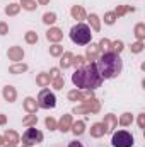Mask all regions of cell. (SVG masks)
I'll list each match as a JSON object with an SVG mask.
<instances>
[{
  "instance_id": "ba28073f",
  "label": "cell",
  "mask_w": 145,
  "mask_h": 147,
  "mask_svg": "<svg viewBox=\"0 0 145 147\" xmlns=\"http://www.w3.org/2000/svg\"><path fill=\"white\" fill-rule=\"evenodd\" d=\"M15 89L12 87V86H7V87H3V98L9 101V103H14L15 101Z\"/></svg>"
},
{
  "instance_id": "44dd1931",
  "label": "cell",
  "mask_w": 145,
  "mask_h": 147,
  "mask_svg": "<svg viewBox=\"0 0 145 147\" xmlns=\"http://www.w3.org/2000/svg\"><path fill=\"white\" fill-rule=\"evenodd\" d=\"M55 21H56V16H55L53 12H46V14L43 16V22H44V24H53Z\"/></svg>"
},
{
  "instance_id": "cb8c5ba5",
  "label": "cell",
  "mask_w": 145,
  "mask_h": 147,
  "mask_svg": "<svg viewBox=\"0 0 145 147\" xmlns=\"http://www.w3.org/2000/svg\"><path fill=\"white\" fill-rule=\"evenodd\" d=\"M26 41L29 43V45H34L38 41V34L34 31H29V33H26Z\"/></svg>"
},
{
  "instance_id": "ee69618b",
  "label": "cell",
  "mask_w": 145,
  "mask_h": 147,
  "mask_svg": "<svg viewBox=\"0 0 145 147\" xmlns=\"http://www.w3.org/2000/svg\"><path fill=\"white\" fill-rule=\"evenodd\" d=\"M0 146H3V139L2 137H0Z\"/></svg>"
},
{
  "instance_id": "5bb4252c",
  "label": "cell",
  "mask_w": 145,
  "mask_h": 147,
  "mask_svg": "<svg viewBox=\"0 0 145 147\" xmlns=\"http://www.w3.org/2000/svg\"><path fill=\"white\" fill-rule=\"evenodd\" d=\"M97 53H99V45H92L91 43V46H87V58L94 60L97 57Z\"/></svg>"
},
{
  "instance_id": "5b68a950",
  "label": "cell",
  "mask_w": 145,
  "mask_h": 147,
  "mask_svg": "<svg viewBox=\"0 0 145 147\" xmlns=\"http://www.w3.org/2000/svg\"><path fill=\"white\" fill-rule=\"evenodd\" d=\"M38 106L39 108H44V110H50V108H55L56 106V98L55 94L50 91V89H43L38 96Z\"/></svg>"
},
{
  "instance_id": "d6986e66",
  "label": "cell",
  "mask_w": 145,
  "mask_h": 147,
  "mask_svg": "<svg viewBox=\"0 0 145 147\" xmlns=\"http://www.w3.org/2000/svg\"><path fill=\"white\" fill-rule=\"evenodd\" d=\"M26 70H28V65H24V63L12 65V67L9 69V72H10V74H21V72H26Z\"/></svg>"
},
{
  "instance_id": "d4e9b609",
  "label": "cell",
  "mask_w": 145,
  "mask_h": 147,
  "mask_svg": "<svg viewBox=\"0 0 145 147\" xmlns=\"http://www.w3.org/2000/svg\"><path fill=\"white\" fill-rule=\"evenodd\" d=\"M36 121H38L36 115H31V116H28V118H24V120H22V123H24L26 127H29V125H36Z\"/></svg>"
},
{
  "instance_id": "2e32d148",
  "label": "cell",
  "mask_w": 145,
  "mask_h": 147,
  "mask_svg": "<svg viewBox=\"0 0 145 147\" xmlns=\"http://www.w3.org/2000/svg\"><path fill=\"white\" fill-rule=\"evenodd\" d=\"M72 60H73V55L67 51V53L62 57V62H60V65H62L63 69H67V67H70V65H72Z\"/></svg>"
},
{
  "instance_id": "7bdbcfd3",
  "label": "cell",
  "mask_w": 145,
  "mask_h": 147,
  "mask_svg": "<svg viewBox=\"0 0 145 147\" xmlns=\"http://www.w3.org/2000/svg\"><path fill=\"white\" fill-rule=\"evenodd\" d=\"M38 2H39V3H43V5H44V3H48V2H50V0H38Z\"/></svg>"
},
{
  "instance_id": "4dcf8cb0",
  "label": "cell",
  "mask_w": 145,
  "mask_h": 147,
  "mask_svg": "<svg viewBox=\"0 0 145 147\" xmlns=\"http://www.w3.org/2000/svg\"><path fill=\"white\" fill-rule=\"evenodd\" d=\"M113 48H114V53L119 55V51L123 50V43H121V41H114V43H113Z\"/></svg>"
},
{
  "instance_id": "8d00e7d4",
  "label": "cell",
  "mask_w": 145,
  "mask_h": 147,
  "mask_svg": "<svg viewBox=\"0 0 145 147\" xmlns=\"http://www.w3.org/2000/svg\"><path fill=\"white\" fill-rule=\"evenodd\" d=\"M7 31H9V28H7V24H3V22H0V34H7Z\"/></svg>"
},
{
  "instance_id": "e575fe53",
  "label": "cell",
  "mask_w": 145,
  "mask_h": 147,
  "mask_svg": "<svg viewBox=\"0 0 145 147\" xmlns=\"http://www.w3.org/2000/svg\"><path fill=\"white\" fill-rule=\"evenodd\" d=\"M99 48H103V50H108V48H109V41H108V39H101V43H99Z\"/></svg>"
},
{
  "instance_id": "484cf974",
  "label": "cell",
  "mask_w": 145,
  "mask_h": 147,
  "mask_svg": "<svg viewBox=\"0 0 145 147\" xmlns=\"http://www.w3.org/2000/svg\"><path fill=\"white\" fill-rule=\"evenodd\" d=\"M89 21H91V24H92V28H94L96 31H99V19H97V16H96V14H91V17H89Z\"/></svg>"
},
{
  "instance_id": "4316f807",
  "label": "cell",
  "mask_w": 145,
  "mask_h": 147,
  "mask_svg": "<svg viewBox=\"0 0 145 147\" xmlns=\"http://www.w3.org/2000/svg\"><path fill=\"white\" fill-rule=\"evenodd\" d=\"M5 137H7V140H10L12 144H15V142L19 140V137H17V134H15V132H12V130H10V132L7 130V134H5Z\"/></svg>"
},
{
  "instance_id": "9a60e30c",
  "label": "cell",
  "mask_w": 145,
  "mask_h": 147,
  "mask_svg": "<svg viewBox=\"0 0 145 147\" xmlns=\"http://www.w3.org/2000/svg\"><path fill=\"white\" fill-rule=\"evenodd\" d=\"M72 16L77 19V21H82V19L85 17V12H84V9H82V7L75 5V7H72Z\"/></svg>"
},
{
  "instance_id": "603a6c76",
  "label": "cell",
  "mask_w": 145,
  "mask_h": 147,
  "mask_svg": "<svg viewBox=\"0 0 145 147\" xmlns=\"http://www.w3.org/2000/svg\"><path fill=\"white\" fill-rule=\"evenodd\" d=\"M50 53H51L53 57H58V55L63 53V46H60V45H53V46L50 48Z\"/></svg>"
},
{
  "instance_id": "83f0119b",
  "label": "cell",
  "mask_w": 145,
  "mask_h": 147,
  "mask_svg": "<svg viewBox=\"0 0 145 147\" xmlns=\"http://www.w3.org/2000/svg\"><path fill=\"white\" fill-rule=\"evenodd\" d=\"M119 123H121V125H125V127H126V125H130V123H132V115H130V113H125V115L121 116Z\"/></svg>"
},
{
  "instance_id": "30bf717a",
  "label": "cell",
  "mask_w": 145,
  "mask_h": 147,
  "mask_svg": "<svg viewBox=\"0 0 145 147\" xmlns=\"http://www.w3.org/2000/svg\"><path fill=\"white\" fill-rule=\"evenodd\" d=\"M116 123H118V121H116V118H114L113 115H108V116L104 118V123H103V125H104L106 132H113V128L116 127Z\"/></svg>"
},
{
  "instance_id": "f1b7e54d",
  "label": "cell",
  "mask_w": 145,
  "mask_h": 147,
  "mask_svg": "<svg viewBox=\"0 0 145 147\" xmlns=\"http://www.w3.org/2000/svg\"><path fill=\"white\" fill-rule=\"evenodd\" d=\"M63 79L62 77H56V79H53V86H55V89H62L63 87Z\"/></svg>"
},
{
  "instance_id": "74e56055",
  "label": "cell",
  "mask_w": 145,
  "mask_h": 147,
  "mask_svg": "<svg viewBox=\"0 0 145 147\" xmlns=\"http://www.w3.org/2000/svg\"><path fill=\"white\" fill-rule=\"evenodd\" d=\"M142 31H144V26H142V24L137 26V36L138 38H144V33H142Z\"/></svg>"
},
{
  "instance_id": "e0dca14e",
  "label": "cell",
  "mask_w": 145,
  "mask_h": 147,
  "mask_svg": "<svg viewBox=\"0 0 145 147\" xmlns=\"http://www.w3.org/2000/svg\"><path fill=\"white\" fill-rule=\"evenodd\" d=\"M50 80H51V79H50V74H39V75H38V79H36V82L39 84V86H43V87H44V86H48V84H50Z\"/></svg>"
},
{
  "instance_id": "b9f144b4",
  "label": "cell",
  "mask_w": 145,
  "mask_h": 147,
  "mask_svg": "<svg viewBox=\"0 0 145 147\" xmlns=\"http://www.w3.org/2000/svg\"><path fill=\"white\" fill-rule=\"evenodd\" d=\"M138 123H140V127H144V123H145V121H144V115L140 116V120H138Z\"/></svg>"
},
{
  "instance_id": "ab89813d",
  "label": "cell",
  "mask_w": 145,
  "mask_h": 147,
  "mask_svg": "<svg viewBox=\"0 0 145 147\" xmlns=\"http://www.w3.org/2000/svg\"><path fill=\"white\" fill-rule=\"evenodd\" d=\"M68 147H84V146H82L80 142H77V140H73V142H70V144H68Z\"/></svg>"
},
{
  "instance_id": "7a4b0ae2",
  "label": "cell",
  "mask_w": 145,
  "mask_h": 147,
  "mask_svg": "<svg viewBox=\"0 0 145 147\" xmlns=\"http://www.w3.org/2000/svg\"><path fill=\"white\" fill-rule=\"evenodd\" d=\"M96 67H97L99 75L103 77V80L104 79H114V77H118L121 74V70H123V60H121V57L118 53L106 51V53H103L97 58Z\"/></svg>"
},
{
  "instance_id": "277c9868",
  "label": "cell",
  "mask_w": 145,
  "mask_h": 147,
  "mask_svg": "<svg viewBox=\"0 0 145 147\" xmlns=\"http://www.w3.org/2000/svg\"><path fill=\"white\" fill-rule=\"evenodd\" d=\"M133 135L130 134V132H126V130H118V132H114L113 134V140H111V144L113 147H132L133 146Z\"/></svg>"
},
{
  "instance_id": "f35d334b",
  "label": "cell",
  "mask_w": 145,
  "mask_h": 147,
  "mask_svg": "<svg viewBox=\"0 0 145 147\" xmlns=\"http://www.w3.org/2000/svg\"><path fill=\"white\" fill-rule=\"evenodd\" d=\"M56 77H60L58 69H53V70H51V75H50V79H56Z\"/></svg>"
},
{
  "instance_id": "3957f363",
  "label": "cell",
  "mask_w": 145,
  "mask_h": 147,
  "mask_svg": "<svg viewBox=\"0 0 145 147\" xmlns=\"http://www.w3.org/2000/svg\"><path fill=\"white\" fill-rule=\"evenodd\" d=\"M70 39H72L75 45H89L91 39H92V33H91V28L87 24H75L72 29H70Z\"/></svg>"
},
{
  "instance_id": "d590c367",
  "label": "cell",
  "mask_w": 145,
  "mask_h": 147,
  "mask_svg": "<svg viewBox=\"0 0 145 147\" xmlns=\"http://www.w3.org/2000/svg\"><path fill=\"white\" fill-rule=\"evenodd\" d=\"M132 51H135V53L142 51V43H140V41H138V43H135V45H133V48H132Z\"/></svg>"
},
{
  "instance_id": "8fae6325",
  "label": "cell",
  "mask_w": 145,
  "mask_h": 147,
  "mask_svg": "<svg viewBox=\"0 0 145 147\" xmlns=\"http://www.w3.org/2000/svg\"><path fill=\"white\" fill-rule=\"evenodd\" d=\"M104 132H106V128H104L103 123H96V125H92V128H91V135H92V137H101V135H104Z\"/></svg>"
},
{
  "instance_id": "4fadbf2b",
  "label": "cell",
  "mask_w": 145,
  "mask_h": 147,
  "mask_svg": "<svg viewBox=\"0 0 145 147\" xmlns=\"http://www.w3.org/2000/svg\"><path fill=\"white\" fill-rule=\"evenodd\" d=\"M24 108H26V111H29V113H36L38 103L33 99V98H26V101H24Z\"/></svg>"
},
{
  "instance_id": "ac0fdd59",
  "label": "cell",
  "mask_w": 145,
  "mask_h": 147,
  "mask_svg": "<svg viewBox=\"0 0 145 147\" xmlns=\"http://www.w3.org/2000/svg\"><path fill=\"white\" fill-rule=\"evenodd\" d=\"M84 121H77V123H73L72 125V132L75 134V135H82L84 134Z\"/></svg>"
},
{
  "instance_id": "7402d4cb",
  "label": "cell",
  "mask_w": 145,
  "mask_h": 147,
  "mask_svg": "<svg viewBox=\"0 0 145 147\" xmlns=\"http://www.w3.org/2000/svg\"><path fill=\"white\" fill-rule=\"evenodd\" d=\"M21 5H22L26 10H34V9L38 7L34 0H22V2H21Z\"/></svg>"
},
{
  "instance_id": "f6af8a7d",
  "label": "cell",
  "mask_w": 145,
  "mask_h": 147,
  "mask_svg": "<svg viewBox=\"0 0 145 147\" xmlns=\"http://www.w3.org/2000/svg\"><path fill=\"white\" fill-rule=\"evenodd\" d=\"M5 147H15V146H5Z\"/></svg>"
},
{
  "instance_id": "ffe728a7",
  "label": "cell",
  "mask_w": 145,
  "mask_h": 147,
  "mask_svg": "<svg viewBox=\"0 0 145 147\" xmlns=\"http://www.w3.org/2000/svg\"><path fill=\"white\" fill-rule=\"evenodd\" d=\"M19 9H21V5H17V3H10L9 7H5V14H9V16H15V14L19 12Z\"/></svg>"
},
{
  "instance_id": "6da1fadb",
  "label": "cell",
  "mask_w": 145,
  "mask_h": 147,
  "mask_svg": "<svg viewBox=\"0 0 145 147\" xmlns=\"http://www.w3.org/2000/svg\"><path fill=\"white\" fill-rule=\"evenodd\" d=\"M72 82L80 89L92 91L103 84V77L97 72L96 63H89V65H84L75 70V74L72 75Z\"/></svg>"
},
{
  "instance_id": "7c38bea8",
  "label": "cell",
  "mask_w": 145,
  "mask_h": 147,
  "mask_svg": "<svg viewBox=\"0 0 145 147\" xmlns=\"http://www.w3.org/2000/svg\"><path fill=\"white\" fill-rule=\"evenodd\" d=\"M62 31L60 29H56V28H53V29H50L48 33H46V38L50 39V41H60L62 39Z\"/></svg>"
},
{
  "instance_id": "8992f818",
  "label": "cell",
  "mask_w": 145,
  "mask_h": 147,
  "mask_svg": "<svg viewBox=\"0 0 145 147\" xmlns=\"http://www.w3.org/2000/svg\"><path fill=\"white\" fill-rule=\"evenodd\" d=\"M22 142L24 146H34V144H39L43 142V134L36 130V128H28L24 134H22Z\"/></svg>"
},
{
  "instance_id": "836d02e7",
  "label": "cell",
  "mask_w": 145,
  "mask_h": 147,
  "mask_svg": "<svg viewBox=\"0 0 145 147\" xmlns=\"http://www.w3.org/2000/svg\"><path fill=\"white\" fill-rule=\"evenodd\" d=\"M84 62H85V58H84V57H73V63H75L77 67L84 65Z\"/></svg>"
},
{
  "instance_id": "9c48e42d",
  "label": "cell",
  "mask_w": 145,
  "mask_h": 147,
  "mask_svg": "<svg viewBox=\"0 0 145 147\" xmlns=\"http://www.w3.org/2000/svg\"><path fill=\"white\" fill-rule=\"evenodd\" d=\"M70 127H72V118H70V115H65V116L60 120L58 128H60L62 132H68V130H70Z\"/></svg>"
},
{
  "instance_id": "60d3db41",
  "label": "cell",
  "mask_w": 145,
  "mask_h": 147,
  "mask_svg": "<svg viewBox=\"0 0 145 147\" xmlns=\"http://www.w3.org/2000/svg\"><path fill=\"white\" fill-rule=\"evenodd\" d=\"M5 123V116L3 115H0V125H3Z\"/></svg>"
},
{
  "instance_id": "1f68e13d",
  "label": "cell",
  "mask_w": 145,
  "mask_h": 147,
  "mask_svg": "<svg viewBox=\"0 0 145 147\" xmlns=\"http://www.w3.org/2000/svg\"><path fill=\"white\" fill-rule=\"evenodd\" d=\"M46 127H48L50 130H55V128H56V121H55L53 118H46Z\"/></svg>"
},
{
  "instance_id": "f546056e",
  "label": "cell",
  "mask_w": 145,
  "mask_h": 147,
  "mask_svg": "<svg viewBox=\"0 0 145 147\" xmlns=\"http://www.w3.org/2000/svg\"><path fill=\"white\" fill-rule=\"evenodd\" d=\"M114 19H116V14L114 12H109V14H106V17H104V22L106 24H113Z\"/></svg>"
},
{
  "instance_id": "d6a6232c",
  "label": "cell",
  "mask_w": 145,
  "mask_h": 147,
  "mask_svg": "<svg viewBox=\"0 0 145 147\" xmlns=\"http://www.w3.org/2000/svg\"><path fill=\"white\" fill-rule=\"evenodd\" d=\"M68 98H70L72 101H77V99H82V94H80L79 91H72V92L68 94Z\"/></svg>"
},
{
  "instance_id": "52a82bcc",
  "label": "cell",
  "mask_w": 145,
  "mask_h": 147,
  "mask_svg": "<svg viewBox=\"0 0 145 147\" xmlns=\"http://www.w3.org/2000/svg\"><path fill=\"white\" fill-rule=\"evenodd\" d=\"M22 57H24V51L19 46H14V48L9 50V58L10 60H22Z\"/></svg>"
}]
</instances>
